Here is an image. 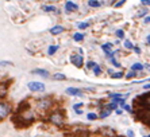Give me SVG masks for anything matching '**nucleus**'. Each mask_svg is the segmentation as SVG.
<instances>
[{"label":"nucleus","mask_w":150,"mask_h":137,"mask_svg":"<svg viewBox=\"0 0 150 137\" xmlns=\"http://www.w3.org/2000/svg\"><path fill=\"white\" fill-rule=\"evenodd\" d=\"M122 108H123V109H124V110H127V112H131V108H130V106H129V105H127L126 102H124V104H123V105H122Z\"/></svg>","instance_id":"473e14b6"},{"label":"nucleus","mask_w":150,"mask_h":137,"mask_svg":"<svg viewBox=\"0 0 150 137\" xmlns=\"http://www.w3.org/2000/svg\"><path fill=\"white\" fill-rule=\"evenodd\" d=\"M65 93L69 94V95H75V97H83V90L76 89V87H68Z\"/></svg>","instance_id":"1a4fd4ad"},{"label":"nucleus","mask_w":150,"mask_h":137,"mask_svg":"<svg viewBox=\"0 0 150 137\" xmlns=\"http://www.w3.org/2000/svg\"><path fill=\"white\" fill-rule=\"evenodd\" d=\"M92 70H93V73H95V75H100V74H102V69H100V66H97V65H96V66L93 67Z\"/></svg>","instance_id":"a878e982"},{"label":"nucleus","mask_w":150,"mask_h":137,"mask_svg":"<svg viewBox=\"0 0 150 137\" xmlns=\"http://www.w3.org/2000/svg\"><path fill=\"white\" fill-rule=\"evenodd\" d=\"M145 23H147V24L150 23V16H146V18H145Z\"/></svg>","instance_id":"ea45409f"},{"label":"nucleus","mask_w":150,"mask_h":137,"mask_svg":"<svg viewBox=\"0 0 150 137\" xmlns=\"http://www.w3.org/2000/svg\"><path fill=\"white\" fill-rule=\"evenodd\" d=\"M49 121H50V124H53L54 126L61 128V126H64V124H65L64 113L62 112H59V110H54V112H51V113L49 114Z\"/></svg>","instance_id":"f03ea898"},{"label":"nucleus","mask_w":150,"mask_h":137,"mask_svg":"<svg viewBox=\"0 0 150 137\" xmlns=\"http://www.w3.org/2000/svg\"><path fill=\"white\" fill-rule=\"evenodd\" d=\"M133 50H134L135 52H137V54H141V48H139V47H134Z\"/></svg>","instance_id":"4c0bfd02"},{"label":"nucleus","mask_w":150,"mask_h":137,"mask_svg":"<svg viewBox=\"0 0 150 137\" xmlns=\"http://www.w3.org/2000/svg\"><path fill=\"white\" fill-rule=\"evenodd\" d=\"M88 5L92 8H97L102 5V3L100 1H97V0H88Z\"/></svg>","instance_id":"2eb2a0df"},{"label":"nucleus","mask_w":150,"mask_h":137,"mask_svg":"<svg viewBox=\"0 0 150 137\" xmlns=\"http://www.w3.org/2000/svg\"><path fill=\"white\" fill-rule=\"evenodd\" d=\"M31 73L35 75H41V77H44V78H49V71L44 70V69H34Z\"/></svg>","instance_id":"9b49d317"},{"label":"nucleus","mask_w":150,"mask_h":137,"mask_svg":"<svg viewBox=\"0 0 150 137\" xmlns=\"http://www.w3.org/2000/svg\"><path fill=\"white\" fill-rule=\"evenodd\" d=\"M115 34H116V36H118L119 39H123V38H124V32H123V30H116Z\"/></svg>","instance_id":"bb28decb"},{"label":"nucleus","mask_w":150,"mask_h":137,"mask_svg":"<svg viewBox=\"0 0 150 137\" xmlns=\"http://www.w3.org/2000/svg\"><path fill=\"white\" fill-rule=\"evenodd\" d=\"M147 11H149L147 8H143V10H141V11L138 12V18H142V16H145L147 14Z\"/></svg>","instance_id":"cd10ccee"},{"label":"nucleus","mask_w":150,"mask_h":137,"mask_svg":"<svg viewBox=\"0 0 150 137\" xmlns=\"http://www.w3.org/2000/svg\"><path fill=\"white\" fill-rule=\"evenodd\" d=\"M76 113H77V114H83V110H81V109H77V110H76Z\"/></svg>","instance_id":"79ce46f5"},{"label":"nucleus","mask_w":150,"mask_h":137,"mask_svg":"<svg viewBox=\"0 0 150 137\" xmlns=\"http://www.w3.org/2000/svg\"><path fill=\"white\" fill-rule=\"evenodd\" d=\"M10 65H12L11 62H6V61H4V62H0V66H10Z\"/></svg>","instance_id":"f704fd0d"},{"label":"nucleus","mask_w":150,"mask_h":137,"mask_svg":"<svg viewBox=\"0 0 150 137\" xmlns=\"http://www.w3.org/2000/svg\"><path fill=\"white\" fill-rule=\"evenodd\" d=\"M11 113V106L8 105L7 102H3L0 101V120L3 118H7Z\"/></svg>","instance_id":"20e7f679"},{"label":"nucleus","mask_w":150,"mask_h":137,"mask_svg":"<svg viewBox=\"0 0 150 137\" xmlns=\"http://www.w3.org/2000/svg\"><path fill=\"white\" fill-rule=\"evenodd\" d=\"M111 77H112L114 79H120V78L124 77V74H123V71H116V73H112Z\"/></svg>","instance_id":"aec40b11"},{"label":"nucleus","mask_w":150,"mask_h":137,"mask_svg":"<svg viewBox=\"0 0 150 137\" xmlns=\"http://www.w3.org/2000/svg\"><path fill=\"white\" fill-rule=\"evenodd\" d=\"M95 66H96V63H95V62H92V61H89V62L87 63V69H93Z\"/></svg>","instance_id":"2f4dec72"},{"label":"nucleus","mask_w":150,"mask_h":137,"mask_svg":"<svg viewBox=\"0 0 150 137\" xmlns=\"http://www.w3.org/2000/svg\"><path fill=\"white\" fill-rule=\"evenodd\" d=\"M143 89H145V90H150V83H146V85H143Z\"/></svg>","instance_id":"58836bf2"},{"label":"nucleus","mask_w":150,"mask_h":137,"mask_svg":"<svg viewBox=\"0 0 150 137\" xmlns=\"http://www.w3.org/2000/svg\"><path fill=\"white\" fill-rule=\"evenodd\" d=\"M102 50L104 51V54H106L108 58H112V57L115 55V52H116V51L112 50V44L111 43H104L102 46Z\"/></svg>","instance_id":"6e6552de"},{"label":"nucleus","mask_w":150,"mask_h":137,"mask_svg":"<svg viewBox=\"0 0 150 137\" xmlns=\"http://www.w3.org/2000/svg\"><path fill=\"white\" fill-rule=\"evenodd\" d=\"M141 3L145 5H150V0H141Z\"/></svg>","instance_id":"c9c22d12"},{"label":"nucleus","mask_w":150,"mask_h":137,"mask_svg":"<svg viewBox=\"0 0 150 137\" xmlns=\"http://www.w3.org/2000/svg\"><path fill=\"white\" fill-rule=\"evenodd\" d=\"M87 118L89 120V121H95L96 118H97V114H95V113H88V114H87Z\"/></svg>","instance_id":"b1692460"},{"label":"nucleus","mask_w":150,"mask_h":137,"mask_svg":"<svg viewBox=\"0 0 150 137\" xmlns=\"http://www.w3.org/2000/svg\"><path fill=\"white\" fill-rule=\"evenodd\" d=\"M53 79H55V81H65V79H66V77H65V74L55 73V74L53 75Z\"/></svg>","instance_id":"dca6fc26"},{"label":"nucleus","mask_w":150,"mask_h":137,"mask_svg":"<svg viewBox=\"0 0 150 137\" xmlns=\"http://www.w3.org/2000/svg\"><path fill=\"white\" fill-rule=\"evenodd\" d=\"M110 114H111V110L108 109V108H106L104 110H102V112H100V116H99V117H100V118H107L108 116H110Z\"/></svg>","instance_id":"f3484780"},{"label":"nucleus","mask_w":150,"mask_h":137,"mask_svg":"<svg viewBox=\"0 0 150 137\" xmlns=\"http://www.w3.org/2000/svg\"><path fill=\"white\" fill-rule=\"evenodd\" d=\"M127 136H129V137H134V132H133V130H127Z\"/></svg>","instance_id":"e433bc0d"},{"label":"nucleus","mask_w":150,"mask_h":137,"mask_svg":"<svg viewBox=\"0 0 150 137\" xmlns=\"http://www.w3.org/2000/svg\"><path fill=\"white\" fill-rule=\"evenodd\" d=\"M77 10H79V5L76 3H73V1H71V0L65 3V11L66 12H75Z\"/></svg>","instance_id":"9d476101"},{"label":"nucleus","mask_w":150,"mask_h":137,"mask_svg":"<svg viewBox=\"0 0 150 137\" xmlns=\"http://www.w3.org/2000/svg\"><path fill=\"white\" fill-rule=\"evenodd\" d=\"M143 69H145V66H143L142 63H139V62H135L133 66H131V70H134V71H142Z\"/></svg>","instance_id":"4468645a"},{"label":"nucleus","mask_w":150,"mask_h":137,"mask_svg":"<svg viewBox=\"0 0 150 137\" xmlns=\"http://www.w3.org/2000/svg\"><path fill=\"white\" fill-rule=\"evenodd\" d=\"M37 109L39 112H48L49 109L53 108V100L50 97H45V98H39L38 101L35 102Z\"/></svg>","instance_id":"7ed1b4c3"},{"label":"nucleus","mask_w":150,"mask_h":137,"mask_svg":"<svg viewBox=\"0 0 150 137\" xmlns=\"http://www.w3.org/2000/svg\"><path fill=\"white\" fill-rule=\"evenodd\" d=\"M141 101H142V105H145L146 108H150V93H147L146 95H143L141 98Z\"/></svg>","instance_id":"ddd939ff"},{"label":"nucleus","mask_w":150,"mask_h":137,"mask_svg":"<svg viewBox=\"0 0 150 137\" xmlns=\"http://www.w3.org/2000/svg\"><path fill=\"white\" fill-rule=\"evenodd\" d=\"M77 27H79L80 30H85V28L89 27V24H88V23H79V24H77Z\"/></svg>","instance_id":"c85d7f7f"},{"label":"nucleus","mask_w":150,"mask_h":137,"mask_svg":"<svg viewBox=\"0 0 150 137\" xmlns=\"http://www.w3.org/2000/svg\"><path fill=\"white\" fill-rule=\"evenodd\" d=\"M149 69H150V67H149Z\"/></svg>","instance_id":"de8ad7c7"},{"label":"nucleus","mask_w":150,"mask_h":137,"mask_svg":"<svg viewBox=\"0 0 150 137\" xmlns=\"http://www.w3.org/2000/svg\"><path fill=\"white\" fill-rule=\"evenodd\" d=\"M71 62L75 65L76 67H83V65H84V58H83V55H80V54H77V55H72L71 57Z\"/></svg>","instance_id":"0eeeda50"},{"label":"nucleus","mask_w":150,"mask_h":137,"mask_svg":"<svg viewBox=\"0 0 150 137\" xmlns=\"http://www.w3.org/2000/svg\"><path fill=\"white\" fill-rule=\"evenodd\" d=\"M135 75H137V71H134V70H131V71H129V73H127L126 75H124V77H126L127 79H131V78H134Z\"/></svg>","instance_id":"5701e85b"},{"label":"nucleus","mask_w":150,"mask_h":137,"mask_svg":"<svg viewBox=\"0 0 150 137\" xmlns=\"http://www.w3.org/2000/svg\"><path fill=\"white\" fill-rule=\"evenodd\" d=\"M145 137H150V134H147V136H145Z\"/></svg>","instance_id":"c03bdc74"},{"label":"nucleus","mask_w":150,"mask_h":137,"mask_svg":"<svg viewBox=\"0 0 150 137\" xmlns=\"http://www.w3.org/2000/svg\"><path fill=\"white\" fill-rule=\"evenodd\" d=\"M81 106H83V104H81V102H79V104H75V105H73V109L77 110V109H80Z\"/></svg>","instance_id":"72a5a7b5"},{"label":"nucleus","mask_w":150,"mask_h":137,"mask_svg":"<svg viewBox=\"0 0 150 137\" xmlns=\"http://www.w3.org/2000/svg\"><path fill=\"white\" fill-rule=\"evenodd\" d=\"M42 10H44L45 12H55V7H54V5H44Z\"/></svg>","instance_id":"4be33fe9"},{"label":"nucleus","mask_w":150,"mask_h":137,"mask_svg":"<svg viewBox=\"0 0 150 137\" xmlns=\"http://www.w3.org/2000/svg\"><path fill=\"white\" fill-rule=\"evenodd\" d=\"M111 59V63H112V65H114L115 67H120V63L118 62V61H116V59L114 58V57H112V58H110Z\"/></svg>","instance_id":"c756f323"},{"label":"nucleus","mask_w":150,"mask_h":137,"mask_svg":"<svg viewBox=\"0 0 150 137\" xmlns=\"http://www.w3.org/2000/svg\"><path fill=\"white\" fill-rule=\"evenodd\" d=\"M64 31H65V28H64L62 26H54V27L50 28V34H53V35H59V34H62Z\"/></svg>","instance_id":"f8f14e48"},{"label":"nucleus","mask_w":150,"mask_h":137,"mask_svg":"<svg viewBox=\"0 0 150 137\" xmlns=\"http://www.w3.org/2000/svg\"><path fill=\"white\" fill-rule=\"evenodd\" d=\"M149 81H150V79H149Z\"/></svg>","instance_id":"49530a36"},{"label":"nucleus","mask_w":150,"mask_h":137,"mask_svg":"<svg viewBox=\"0 0 150 137\" xmlns=\"http://www.w3.org/2000/svg\"><path fill=\"white\" fill-rule=\"evenodd\" d=\"M27 87L31 91H44L45 90V85L42 82H28Z\"/></svg>","instance_id":"423d86ee"},{"label":"nucleus","mask_w":150,"mask_h":137,"mask_svg":"<svg viewBox=\"0 0 150 137\" xmlns=\"http://www.w3.org/2000/svg\"><path fill=\"white\" fill-rule=\"evenodd\" d=\"M8 1H10V0H8Z\"/></svg>","instance_id":"a18cd8bd"},{"label":"nucleus","mask_w":150,"mask_h":137,"mask_svg":"<svg viewBox=\"0 0 150 137\" xmlns=\"http://www.w3.org/2000/svg\"><path fill=\"white\" fill-rule=\"evenodd\" d=\"M115 113H116V114H122V110H120V109H115Z\"/></svg>","instance_id":"a19ab883"},{"label":"nucleus","mask_w":150,"mask_h":137,"mask_svg":"<svg viewBox=\"0 0 150 137\" xmlns=\"http://www.w3.org/2000/svg\"><path fill=\"white\" fill-rule=\"evenodd\" d=\"M58 48H59L58 46H50L48 48V54L49 55H54L55 52H57V50H58Z\"/></svg>","instance_id":"412c9836"},{"label":"nucleus","mask_w":150,"mask_h":137,"mask_svg":"<svg viewBox=\"0 0 150 137\" xmlns=\"http://www.w3.org/2000/svg\"><path fill=\"white\" fill-rule=\"evenodd\" d=\"M124 3H126V0H119V1H116V3H115L114 7H115V8H119V7H122Z\"/></svg>","instance_id":"7c9ffc66"},{"label":"nucleus","mask_w":150,"mask_h":137,"mask_svg":"<svg viewBox=\"0 0 150 137\" xmlns=\"http://www.w3.org/2000/svg\"><path fill=\"white\" fill-rule=\"evenodd\" d=\"M147 43H149V44H150V35H149V36H147Z\"/></svg>","instance_id":"37998d69"},{"label":"nucleus","mask_w":150,"mask_h":137,"mask_svg":"<svg viewBox=\"0 0 150 137\" xmlns=\"http://www.w3.org/2000/svg\"><path fill=\"white\" fill-rule=\"evenodd\" d=\"M124 47H126L127 50H133L134 48V46H133V43H131L130 40H124Z\"/></svg>","instance_id":"393cba45"},{"label":"nucleus","mask_w":150,"mask_h":137,"mask_svg":"<svg viewBox=\"0 0 150 137\" xmlns=\"http://www.w3.org/2000/svg\"><path fill=\"white\" fill-rule=\"evenodd\" d=\"M7 94V85L6 83H0V97H4Z\"/></svg>","instance_id":"a211bd4d"},{"label":"nucleus","mask_w":150,"mask_h":137,"mask_svg":"<svg viewBox=\"0 0 150 137\" xmlns=\"http://www.w3.org/2000/svg\"><path fill=\"white\" fill-rule=\"evenodd\" d=\"M138 116L143 122H146L147 125H150V108H145V109L139 110Z\"/></svg>","instance_id":"39448f33"},{"label":"nucleus","mask_w":150,"mask_h":137,"mask_svg":"<svg viewBox=\"0 0 150 137\" xmlns=\"http://www.w3.org/2000/svg\"><path fill=\"white\" fill-rule=\"evenodd\" d=\"M73 39H75L76 42H83L84 40V34H81V32H76L75 35H73Z\"/></svg>","instance_id":"6ab92c4d"},{"label":"nucleus","mask_w":150,"mask_h":137,"mask_svg":"<svg viewBox=\"0 0 150 137\" xmlns=\"http://www.w3.org/2000/svg\"><path fill=\"white\" fill-rule=\"evenodd\" d=\"M23 105L24 106H20L19 113L16 117L20 120V125H28L35 120V113L32 112V109L28 105H26V104H23Z\"/></svg>","instance_id":"f257e3e1"}]
</instances>
